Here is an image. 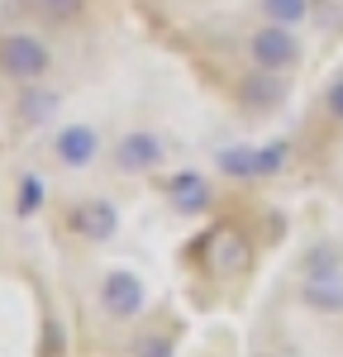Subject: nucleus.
<instances>
[{"instance_id":"f257e3e1","label":"nucleus","mask_w":343,"mask_h":357,"mask_svg":"<svg viewBox=\"0 0 343 357\" xmlns=\"http://www.w3.org/2000/svg\"><path fill=\"white\" fill-rule=\"evenodd\" d=\"M253 267V243H248V234L243 229H234V224H220L210 238H205V272L210 276H243Z\"/></svg>"},{"instance_id":"f03ea898","label":"nucleus","mask_w":343,"mask_h":357,"mask_svg":"<svg viewBox=\"0 0 343 357\" xmlns=\"http://www.w3.org/2000/svg\"><path fill=\"white\" fill-rule=\"evenodd\" d=\"M48 48L33 38V33H5L0 38V72L15 77V82H38L48 72Z\"/></svg>"},{"instance_id":"7ed1b4c3","label":"nucleus","mask_w":343,"mask_h":357,"mask_svg":"<svg viewBox=\"0 0 343 357\" xmlns=\"http://www.w3.org/2000/svg\"><path fill=\"white\" fill-rule=\"evenodd\" d=\"M248 53H253V62L262 72H286V67L300 57V43L291 38L286 24H262L253 38H248Z\"/></svg>"},{"instance_id":"20e7f679","label":"nucleus","mask_w":343,"mask_h":357,"mask_svg":"<svg viewBox=\"0 0 343 357\" xmlns=\"http://www.w3.org/2000/svg\"><path fill=\"white\" fill-rule=\"evenodd\" d=\"M162 138L153 134V129H129V134L114 143V167L124 172V176H139V172H153V167L162 162Z\"/></svg>"},{"instance_id":"39448f33","label":"nucleus","mask_w":343,"mask_h":357,"mask_svg":"<svg viewBox=\"0 0 343 357\" xmlns=\"http://www.w3.org/2000/svg\"><path fill=\"white\" fill-rule=\"evenodd\" d=\"M100 305L110 319H134L143 310V281L134 272H110L100 281Z\"/></svg>"},{"instance_id":"423d86ee","label":"nucleus","mask_w":343,"mask_h":357,"mask_svg":"<svg viewBox=\"0 0 343 357\" xmlns=\"http://www.w3.org/2000/svg\"><path fill=\"white\" fill-rule=\"evenodd\" d=\"M114 229H119V215H114L110 200H82V205L72 210V234H82L91 243H105Z\"/></svg>"},{"instance_id":"0eeeda50","label":"nucleus","mask_w":343,"mask_h":357,"mask_svg":"<svg viewBox=\"0 0 343 357\" xmlns=\"http://www.w3.org/2000/svg\"><path fill=\"white\" fill-rule=\"evenodd\" d=\"M300 301L319 310V314H339L343 310V272H319V276H305L300 286Z\"/></svg>"},{"instance_id":"6e6552de","label":"nucleus","mask_w":343,"mask_h":357,"mask_svg":"<svg viewBox=\"0 0 343 357\" xmlns=\"http://www.w3.org/2000/svg\"><path fill=\"white\" fill-rule=\"evenodd\" d=\"M167 200L181 210V215H200V210L210 205V186H205L200 172H176V176L167 181Z\"/></svg>"},{"instance_id":"1a4fd4ad","label":"nucleus","mask_w":343,"mask_h":357,"mask_svg":"<svg viewBox=\"0 0 343 357\" xmlns=\"http://www.w3.org/2000/svg\"><path fill=\"white\" fill-rule=\"evenodd\" d=\"M53 153L67 167H86L96 153H100V138H96V129H86V124H72V129H62V134H57Z\"/></svg>"},{"instance_id":"9d476101","label":"nucleus","mask_w":343,"mask_h":357,"mask_svg":"<svg viewBox=\"0 0 343 357\" xmlns=\"http://www.w3.org/2000/svg\"><path fill=\"white\" fill-rule=\"evenodd\" d=\"M238 96H243V105H248V110H277V105L286 100V86L277 82L272 72H262V67H257V77H248V82L238 86Z\"/></svg>"},{"instance_id":"9b49d317","label":"nucleus","mask_w":343,"mask_h":357,"mask_svg":"<svg viewBox=\"0 0 343 357\" xmlns=\"http://www.w3.org/2000/svg\"><path fill=\"white\" fill-rule=\"evenodd\" d=\"M305 276H319V272H343V248L339 243H314L305 252Z\"/></svg>"},{"instance_id":"f8f14e48","label":"nucleus","mask_w":343,"mask_h":357,"mask_svg":"<svg viewBox=\"0 0 343 357\" xmlns=\"http://www.w3.org/2000/svg\"><path fill=\"white\" fill-rule=\"evenodd\" d=\"M305 10H310V0H262V15L272 20V24H300L305 20Z\"/></svg>"},{"instance_id":"ddd939ff","label":"nucleus","mask_w":343,"mask_h":357,"mask_svg":"<svg viewBox=\"0 0 343 357\" xmlns=\"http://www.w3.org/2000/svg\"><path fill=\"white\" fill-rule=\"evenodd\" d=\"M220 167L224 176H257V148H224Z\"/></svg>"},{"instance_id":"4468645a","label":"nucleus","mask_w":343,"mask_h":357,"mask_svg":"<svg viewBox=\"0 0 343 357\" xmlns=\"http://www.w3.org/2000/svg\"><path fill=\"white\" fill-rule=\"evenodd\" d=\"M86 0H33V10L43 15V20H53V24H67V20H77L82 15Z\"/></svg>"},{"instance_id":"2eb2a0df","label":"nucleus","mask_w":343,"mask_h":357,"mask_svg":"<svg viewBox=\"0 0 343 357\" xmlns=\"http://www.w3.org/2000/svg\"><path fill=\"white\" fill-rule=\"evenodd\" d=\"M53 110H57V96H48V91H24V100H20L24 119H48Z\"/></svg>"},{"instance_id":"dca6fc26","label":"nucleus","mask_w":343,"mask_h":357,"mask_svg":"<svg viewBox=\"0 0 343 357\" xmlns=\"http://www.w3.org/2000/svg\"><path fill=\"white\" fill-rule=\"evenodd\" d=\"M286 167V143H267L257 148V176H277Z\"/></svg>"},{"instance_id":"f3484780","label":"nucleus","mask_w":343,"mask_h":357,"mask_svg":"<svg viewBox=\"0 0 343 357\" xmlns=\"http://www.w3.org/2000/svg\"><path fill=\"white\" fill-rule=\"evenodd\" d=\"M38 205H43V181H38V176H24V181H20V200H15V210H20V215H33Z\"/></svg>"},{"instance_id":"a211bd4d","label":"nucleus","mask_w":343,"mask_h":357,"mask_svg":"<svg viewBox=\"0 0 343 357\" xmlns=\"http://www.w3.org/2000/svg\"><path fill=\"white\" fill-rule=\"evenodd\" d=\"M134 357H172V343L167 338H139Z\"/></svg>"},{"instance_id":"6ab92c4d","label":"nucleus","mask_w":343,"mask_h":357,"mask_svg":"<svg viewBox=\"0 0 343 357\" xmlns=\"http://www.w3.org/2000/svg\"><path fill=\"white\" fill-rule=\"evenodd\" d=\"M324 105H329V114H334V119H343V77L334 86H329V96H324Z\"/></svg>"}]
</instances>
